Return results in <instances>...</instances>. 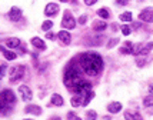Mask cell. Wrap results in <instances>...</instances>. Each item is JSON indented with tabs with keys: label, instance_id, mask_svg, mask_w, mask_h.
<instances>
[{
	"label": "cell",
	"instance_id": "cell-35",
	"mask_svg": "<svg viewBox=\"0 0 153 120\" xmlns=\"http://www.w3.org/2000/svg\"><path fill=\"white\" fill-rule=\"evenodd\" d=\"M133 27H135V29H137V27H140V23H133Z\"/></svg>",
	"mask_w": 153,
	"mask_h": 120
},
{
	"label": "cell",
	"instance_id": "cell-22",
	"mask_svg": "<svg viewBox=\"0 0 153 120\" xmlns=\"http://www.w3.org/2000/svg\"><path fill=\"white\" fill-rule=\"evenodd\" d=\"M97 15L102 17V19H109V12L106 9H99L97 10Z\"/></svg>",
	"mask_w": 153,
	"mask_h": 120
},
{
	"label": "cell",
	"instance_id": "cell-36",
	"mask_svg": "<svg viewBox=\"0 0 153 120\" xmlns=\"http://www.w3.org/2000/svg\"><path fill=\"white\" fill-rule=\"evenodd\" d=\"M150 93L153 95V86H150Z\"/></svg>",
	"mask_w": 153,
	"mask_h": 120
},
{
	"label": "cell",
	"instance_id": "cell-2",
	"mask_svg": "<svg viewBox=\"0 0 153 120\" xmlns=\"http://www.w3.org/2000/svg\"><path fill=\"white\" fill-rule=\"evenodd\" d=\"M16 102V96L12 90H3L0 93V113L10 110V107Z\"/></svg>",
	"mask_w": 153,
	"mask_h": 120
},
{
	"label": "cell",
	"instance_id": "cell-30",
	"mask_svg": "<svg viewBox=\"0 0 153 120\" xmlns=\"http://www.w3.org/2000/svg\"><path fill=\"white\" fill-rule=\"evenodd\" d=\"M86 22H87V16H86V15H83V16L79 19V23H80V24H85Z\"/></svg>",
	"mask_w": 153,
	"mask_h": 120
},
{
	"label": "cell",
	"instance_id": "cell-26",
	"mask_svg": "<svg viewBox=\"0 0 153 120\" xmlns=\"http://www.w3.org/2000/svg\"><path fill=\"white\" fill-rule=\"evenodd\" d=\"M117 41H119V39H110V41L107 43V49H112L113 46H116Z\"/></svg>",
	"mask_w": 153,
	"mask_h": 120
},
{
	"label": "cell",
	"instance_id": "cell-4",
	"mask_svg": "<svg viewBox=\"0 0 153 120\" xmlns=\"http://www.w3.org/2000/svg\"><path fill=\"white\" fill-rule=\"evenodd\" d=\"M24 73H26V67H24L23 64L13 67V69H12V72H10V81H12V83L19 81V80L24 76Z\"/></svg>",
	"mask_w": 153,
	"mask_h": 120
},
{
	"label": "cell",
	"instance_id": "cell-17",
	"mask_svg": "<svg viewBox=\"0 0 153 120\" xmlns=\"http://www.w3.org/2000/svg\"><path fill=\"white\" fill-rule=\"evenodd\" d=\"M106 27H107V24H106V22H97V23H95V26H93V29L96 30V32H103Z\"/></svg>",
	"mask_w": 153,
	"mask_h": 120
},
{
	"label": "cell",
	"instance_id": "cell-38",
	"mask_svg": "<svg viewBox=\"0 0 153 120\" xmlns=\"http://www.w3.org/2000/svg\"><path fill=\"white\" fill-rule=\"evenodd\" d=\"M60 1H67V0H60Z\"/></svg>",
	"mask_w": 153,
	"mask_h": 120
},
{
	"label": "cell",
	"instance_id": "cell-12",
	"mask_svg": "<svg viewBox=\"0 0 153 120\" xmlns=\"http://www.w3.org/2000/svg\"><path fill=\"white\" fill-rule=\"evenodd\" d=\"M107 110L110 113H119L122 110V104L119 102H113V103H110L107 106Z\"/></svg>",
	"mask_w": 153,
	"mask_h": 120
},
{
	"label": "cell",
	"instance_id": "cell-27",
	"mask_svg": "<svg viewBox=\"0 0 153 120\" xmlns=\"http://www.w3.org/2000/svg\"><path fill=\"white\" fill-rule=\"evenodd\" d=\"M103 39V36H99L96 39H93V41H90V44H100V41Z\"/></svg>",
	"mask_w": 153,
	"mask_h": 120
},
{
	"label": "cell",
	"instance_id": "cell-3",
	"mask_svg": "<svg viewBox=\"0 0 153 120\" xmlns=\"http://www.w3.org/2000/svg\"><path fill=\"white\" fill-rule=\"evenodd\" d=\"M82 80V76H80V72L74 67V66H70L69 69H67V72L65 73V79H63V81H65V84L67 86V87L72 90L73 86L76 84V83H79Z\"/></svg>",
	"mask_w": 153,
	"mask_h": 120
},
{
	"label": "cell",
	"instance_id": "cell-9",
	"mask_svg": "<svg viewBox=\"0 0 153 120\" xmlns=\"http://www.w3.org/2000/svg\"><path fill=\"white\" fill-rule=\"evenodd\" d=\"M7 16H9V19H10L12 22H17V20L22 17V10H20L19 7H12Z\"/></svg>",
	"mask_w": 153,
	"mask_h": 120
},
{
	"label": "cell",
	"instance_id": "cell-14",
	"mask_svg": "<svg viewBox=\"0 0 153 120\" xmlns=\"http://www.w3.org/2000/svg\"><path fill=\"white\" fill-rule=\"evenodd\" d=\"M6 46L10 49H16L20 46V40L17 39V37H12V39H9L7 41H6Z\"/></svg>",
	"mask_w": 153,
	"mask_h": 120
},
{
	"label": "cell",
	"instance_id": "cell-7",
	"mask_svg": "<svg viewBox=\"0 0 153 120\" xmlns=\"http://www.w3.org/2000/svg\"><path fill=\"white\" fill-rule=\"evenodd\" d=\"M19 93H20L22 99H23V100H26V102L32 100L33 93H32V90H30V87H27L26 84H22V86L19 87Z\"/></svg>",
	"mask_w": 153,
	"mask_h": 120
},
{
	"label": "cell",
	"instance_id": "cell-10",
	"mask_svg": "<svg viewBox=\"0 0 153 120\" xmlns=\"http://www.w3.org/2000/svg\"><path fill=\"white\" fill-rule=\"evenodd\" d=\"M57 37L60 39V41H63L65 44H69V43H70V40H72V36H70V33L66 32V30H62V32H59Z\"/></svg>",
	"mask_w": 153,
	"mask_h": 120
},
{
	"label": "cell",
	"instance_id": "cell-5",
	"mask_svg": "<svg viewBox=\"0 0 153 120\" xmlns=\"http://www.w3.org/2000/svg\"><path fill=\"white\" fill-rule=\"evenodd\" d=\"M62 26H63L65 29H74L76 20L73 19V16L70 15V12H66L65 13V17H63V20H62Z\"/></svg>",
	"mask_w": 153,
	"mask_h": 120
},
{
	"label": "cell",
	"instance_id": "cell-37",
	"mask_svg": "<svg viewBox=\"0 0 153 120\" xmlns=\"http://www.w3.org/2000/svg\"><path fill=\"white\" fill-rule=\"evenodd\" d=\"M0 52H4V47H1V46H0Z\"/></svg>",
	"mask_w": 153,
	"mask_h": 120
},
{
	"label": "cell",
	"instance_id": "cell-6",
	"mask_svg": "<svg viewBox=\"0 0 153 120\" xmlns=\"http://www.w3.org/2000/svg\"><path fill=\"white\" fill-rule=\"evenodd\" d=\"M139 19L142 22H146V23H153V9H145L140 12L139 15Z\"/></svg>",
	"mask_w": 153,
	"mask_h": 120
},
{
	"label": "cell",
	"instance_id": "cell-23",
	"mask_svg": "<svg viewBox=\"0 0 153 120\" xmlns=\"http://www.w3.org/2000/svg\"><path fill=\"white\" fill-rule=\"evenodd\" d=\"M143 104H145L146 107H150V106H153V95H152V96H146L145 100H143Z\"/></svg>",
	"mask_w": 153,
	"mask_h": 120
},
{
	"label": "cell",
	"instance_id": "cell-28",
	"mask_svg": "<svg viewBox=\"0 0 153 120\" xmlns=\"http://www.w3.org/2000/svg\"><path fill=\"white\" fill-rule=\"evenodd\" d=\"M97 114L96 112H93V110H90V112H87V119H96Z\"/></svg>",
	"mask_w": 153,
	"mask_h": 120
},
{
	"label": "cell",
	"instance_id": "cell-15",
	"mask_svg": "<svg viewBox=\"0 0 153 120\" xmlns=\"http://www.w3.org/2000/svg\"><path fill=\"white\" fill-rule=\"evenodd\" d=\"M83 96L82 95H76V96L72 97V100H70V103H72L73 107H77V106H82V103H83Z\"/></svg>",
	"mask_w": 153,
	"mask_h": 120
},
{
	"label": "cell",
	"instance_id": "cell-11",
	"mask_svg": "<svg viewBox=\"0 0 153 120\" xmlns=\"http://www.w3.org/2000/svg\"><path fill=\"white\" fill-rule=\"evenodd\" d=\"M24 112L39 116V114H42V107L40 106H36V104H30V106H27V107L24 109Z\"/></svg>",
	"mask_w": 153,
	"mask_h": 120
},
{
	"label": "cell",
	"instance_id": "cell-32",
	"mask_svg": "<svg viewBox=\"0 0 153 120\" xmlns=\"http://www.w3.org/2000/svg\"><path fill=\"white\" fill-rule=\"evenodd\" d=\"M125 117H126V119H135V114H130V113H125Z\"/></svg>",
	"mask_w": 153,
	"mask_h": 120
},
{
	"label": "cell",
	"instance_id": "cell-29",
	"mask_svg": "<svg viewBox=\"0 0 153 120\" xmlns=\"http://www.w3.org/2000/svg\"><path fill=\"white\" fill-rule=\"evenodd\" d=\"M67 119H76V120H79V116H77V114H74L73 112H69V113H67Z\"/></svg>",
	"mask_w": 153,
	"mask_h": 120
},
{
	"label": "cell",
	"instance_id": "cell-31",
	"mask_svg": "<svg viewBox=\"0 0 153 120\" xmlns=\"http://www.w3.org/2000/svg\"><path fill=\"white\" fill-rule=\"evenodd\" d=\"M96 1H97V0H85V3H86L87 6H92V4H95Z\"/></svg>",
	"mask_w": 153,
	"mask_h": 120
},
{
	"label": "cell",
	"instance_id": "cell-19",
	"mask_svg": "<svg viewBox=\"0 0 153 120\" xmlns=\"http://www.w3.org/2000/svg\"><path fill=\"white\" fill-rule=\"evenodd\" d=\"M120 20L122 22H132V13H130V12H125V13H122Z\"/></svg>",
	"mask_w": 153,
	"mask_h": 120
},
{
	"label": "cell",
	"instance_id": "cell-18",
	"mask_svg": "<svg viewBox=\"0 0 153 120\" xmlns=\"http://www.w3.org/2000/svg\"><path fill=\"white\" fill-rule=\"evenodd\" d=\"M120 53L122 55H132V43L130 41H128L126 46L120 49Z\"/></svg>",
	"mask_w": 153,
	"mask_h": 120
},
{
	"label": "cell",
	"instance_id": "cell-34",
	"mask_svg": "<svg viewBox=\"0 0 153 120\" xmlns=\"http://www.w3.org/2000/svg\"><path fill=\"white\" fill-rule=\"evenodd\" d=\"M46 37H47V39H55V34H53V33H47Z\"/></svg>",
	"mask_w": 153,
	"mask_h": 120
},
{
	"label": "cell",
	"instance_id": "cell-24",
	"mask_svg": "<svg viewBox=\"0 0 153 120\" xmlns=\"http://www.w3.org/2000/svg\"><path fill=\"white\" fill-rule=\"evenodd\" d=\"M122 33H123V34H125V36H129L130 33H132V29H130L129 26H125V24H123V26H122Z\"/></svg>",
	"mask_w": 153,
	"mask_h": 120
},
{
	"label": "cell",
	"instance_id": "cell-16",
	"mask_svg": "<svg viewBox=\"0 0 153 120\" xmlns=\"http://www.w3.org/2000/svg\"><path fill=\"white\" fill-rule=\"evenodd\" d=\"M63 99L60 95H53L52 96V104H55V106H63Z\"/></svg>",
	"mask_w": 153,
	"mask_h": 120
},
{
	"label": "cell",
	"instance_id": "cell-33",
	"mask_svg": "<svg viewBox=\"0 0 153 120\" xmlns=\"http://www.w3.org/2000/svg\"><path fill=\"white\" fill-rule=\"evenodd\" d=\"M129 0H117V4H120V6H123V4H126Z\"/></svg>",
	"mask_w": 153,
	"mask_h": 120
},
{
	"label": "cell",
	"instance_id": "cell-1",
	"mask_svg": "<svg viewBox=\"0 0 153 120\" xmlns=\"http://www.w3.org/2000/svg\"><path fill=\"white\" fill-rule=\"evenodd\" d=\"M79 63L89 76H96L103 70V59L97 53H83L79 57Z\"/></svg>",
	"mask_w": 153,
	"mask_h": 120
},
{
	"label": "cell",
	"instance_id": "cell-13",
	"mask_svg": "<svg viewBox=\"0 0 153 120\" xmlns=\"http://www.w3.org/2000/svg\"><path fill=\"white\" fill-rule=\"evenodd\" d=\"M32 44L34 47L40 49V50H44L46 49V44H44V41L40 39V37H33L32 39Z\"/></svg>",
	"mask_w": 153,
	"mask_h": 120
},
{
	"label": "cell",
	"instance_id": "cell-8",
	"mask_svg": "<svg viewBox=\"0 0 153 120\" xmlns=\"http://www.w3.org/2000/svg\"><path fill=\"white\" fill-rule=\"evenodd\" d=\"M59 13V6L56 3H49L47 6L44 7V15L46 16H55Z\"/></svg>",
	"mask_w": 153,
	"mask_h": 120
},
{
	"label": "cell",
	"instance_id": "cell-25",
	"mask_svg": "<svg viewBox=\"0 0 153 120\" xmlns=\"http://www.w3.org/2000/svg\"><path fill=\"white\" fill-rule=\"evenodd\" d=\"M6 70H7V66H6V64H1V66H0V79H3V77H4Z\"/></svg>",
	"mask_w": 153,
	"mask_h": 120
},
{
	"label": "cell",
	"instance_id": "cell-21",
	"mask_svg": "<svg viewBox=\"0 0 153 120\" xmlns=\"http://www.w3.org/2000/svg\"><path fill=\"white\" fill-rule=\"evenodd\" d=\"M3 55H4V57H6L7 60H15V59H16V53L9 52V50H4V52H3Z\"/></svg>",
	"mask_w": 153,
	"mask_h": 120
},
{
	"label": "cell",
	"instance_id": "cell-20",
	"mask_svg": "<svg viewBox=\"0 0 153 120\" xmlns=\"http://www.w3.org/2000/svg\"><path fill=\"white\" fill-rule=\"evenodd\" d=\"M52 27H53V22H52V20H46L44 23L42 24V29H43L44 32H47V30H50Z\"/></svg>",
	"mask_w": 153,
	"mask_h": 120
}]
</instances>
